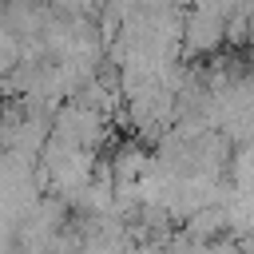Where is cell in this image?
<instances>
[{
  "mask_svg": "<svg viewBox=\"0 0 254 254\" xmlns=\"http://www.w3.org/2000/svg\"><path fill=\"white\" fill-rule=\"evenodd\" d=\"M222 44H226V20L210 8H187L183 56H214Z\"/></svg>",
  "mask_w": 254,
  "mask_h": 254,
  "instance_id": "cell-1",
  "label": "cell"
},
{
  "mask_svg": "<svg viewBox=\"0 0 254 254\" xmlns=\"http://www.w3.org/2000/svg\"><path fill=\"white\" fill-rule=\"evenodd\" d=\"M24 64V36H16V32H0V79H8L16 67Z\"/></svg>",
  "mask_w": 254,
  "mask_h": 254,
  "instance_id": "cell-2",
  "label": "cell"
},
{
  "mask_svg": "<svg viewBox=\"0 0 254 254\" xmlns=\"http://www.w3.org/2000/svg\"><path fill=\"white\" fill-rule=\"evenodd\" d=\"M226 44H230V48H246V44H254V28H250V20H246L242 12L226 20Z\"/></svg>",
  "mask_w": 254,
  "mask_h": 254,
  "instance_id": "cell-3",
  "label": "cell"
},
{
  "mask_svg": "<svg viewBox=\"0 0 254 254\" xmlns=\"http://www.w3.org/2000/svg\"><path fill=\"white\" fill-rule=\"evenodd\" d=\"M0 8H4V0H0Z\"/></svg>",
  "mask_w": 254,
  "mask_h": 254,
  "instance_id": "cell-4",
  "label": "cell"
}]
</instances>
